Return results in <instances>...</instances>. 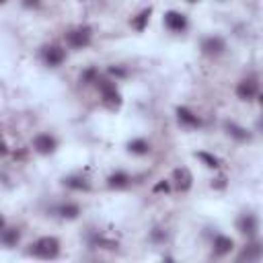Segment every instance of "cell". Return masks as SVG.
I'll return each instance as SVG.
<instances>
[{"mask_svg": "<svg viewBox=\"0 0 263 263\" xmlns=\"http://www.w3.org/2000/svg\"><path fill=\"white\" fill-rule=\"evenodd\" d=\"M5 3H7V0H0V5H5Z\"/></svg>", "mask_w": 263, "mask_h": 263, "instance_id": "obj_30", "label": "cell"}, {"mask_svg": "<svg viewBox=\"0 0 263 263\" xmlns=\"http://www.w3.org/2000/svg\"><path fill=\"white\" fill-rule=\"evenodd\" d=\"M198 159H202L208 167H212V169H216V167H220V161L216 159V156H212V154H208V152H198Z\"/></svg>", "mask_w": 263, "mask_h": 263, "instance_id": "obj_21", "label": "cell"}, {"mask_svg": "<svg viewBox=\"0 0 263 263\" xmlns=\"http://www.w3.org/2000/svg\"><path fill=\"white\" fill-rule=\"evenodd\" d=\"M165 239H167V234L161 228H154L152 230V241H165Z\"/></svg>", "mask_w": 263, "mask_h": 263, "instance_id": "obj_23", "label": "cell"}, {"mask_svg": "<svg viewBox=\"0 0 263 263\" xmlns=\"http://www.w3.org/2000/svg\"><path fill=\"white\" fill-rule=\"evenodd\" d=\"M95 85H97V89L103 95V105H105V107H107L109 111H117L121 107V95L115 89V85L111 81H107V78H103V76L95 78Z\"/></svg>", "mask_w": 263, "mask_h": 263, "instance_id": "obj_1", "label": "cell"}, {"mask_svg": "<svg viewBox=\"0 0 263 263\" xmlns=\"http://www.w3.org/2000/svg\"><path fill=\"white\" fill-rule=\"evenodd\" d=\"M5 228V220H3V216H0V230Z\"/></svg>", "mask_w": 263, "mask_h": 263, "instance_id": "obj_29", "label": "cell"}, {"mask_svg": "<svg viewBox=\"0 0 263 263\" xmlns=\"http://www.w3.org/2000/svg\"><path fill=\"white\" fill-rule=\"evenodd\" d=\"M64 185L70 189H85V191L89 189V183L83 177H68V179H64Z\"/></svg>", "mask_w": 263, "mask_h": 263, "instance_id": "obj_18", "label": "cell"}, {"mask_svg": "<svg viewBox=\"0 0 263 263\" xmlns=\"http://www.w3.org/2000/svg\"><path fill=\"white\" fill-rule=\"evenodd\" d=\"M127 148H129V152H134V154H146L150 150V146H148L146 140H132L127 144Z\"/></svg>", "mask_w": 263, "mask_h": 263, "instance_id": "obj_19", "label": "cell"}, {"mask_svg": "<svg viewBox=\"0 0 263 263\" xmlns=\"http://www.w3.org/2000/svg\"><path fill=\"white\" fill-rule=\"evenodd\" d=\"M9 152V146H7V142H5V138H0V159Z\"/></svg>", "mask_w": 263, "mask_h": 263, "instance_id": "obj_25", "label": "cell"}, {"mask_svg": "<svg viewBox=\"0 0 263 263\" xmlns=\"http://www.w3.org/2000/svg\"><path fill=\"white\" fill-rule=\"evenodd\" d=\"M257 93H259V85L253 76L241 81L239 87H236V95H239V99H243V101H251L253 97H257Z\"/></svg>", "mask_w": 263, "mask_h": 263, "instance_id": "obj_4", "label": "cell"}, {"mask_svg": "<svg viewBox=\"0 0 263 263\" xmlns=\"http://www.w3.org/2000/svg\"><path fill=\"white\" fill-rule=\"evenodd\" d=\"M177 117H179L181 123H185V125H189V127H200V125H202L200 117L193 115L187 107H179V109H177Z\"/></svg>", "mask_w": 263, "mask_h": 263, "instance_id": "obj_11", "label": "cell"}, {"mask_svg": "<svg viewBox=\"0 0 263 263\" xmlns=\"http://www.w3.org/2000/svg\"><path fill=\"white\" fill-rule=\"evenodd\" d=\"M226 185V177L224 175H220L218 179H216V183H212V187H216V189H222Z\"/></svg>", "mask_w": 263, "mask_h": 263, "instance_id": "obj_24", "label": "cell"}, {"mask_svg": "<svg viewBox=\"0 0 263 263\" xmlns=\"http://www.w3.org/2000/svg\"><path fill=\"white\" fill-rule=\"evenodd\" d=\"M187 3H198V0H187Z\"/></svg>", "mask_w": 263, "mask_h": 263, "instance_id": "obj_31", "label": "cell"}, {"mask_svg": "<svg viewBox=\"0 0 263 263\" xmlns=\"http://www.w3.org/2000/svg\"><path fill=\"white\" fill-rule=\"evenodd\" d=\"M43 60L47 66H60L66 60V51L60 45H47L43 47Z\"/></svg>", "mask_w": 263, "mask_h": 263, "instance_id": "obj_6", "label": "cell"}, {"mask_svg": "<svg viewBox=\"0 0 263 263\" xmlns=\"http://www.w3.org/2000/svg\"><path fill=\"white\" fill-rule=\"evenodd\" d=\"M97 76H99L97 70H95V68H89V70L83 74V81H85V83H95V78H97Z\"/></svg>", "mask_w": 263, "mask_h": 263, "instance_id": "obj_22", "label": "cell"}, {"mask_svg": "<svg viewBox=\"0 0 263 263\" xmlns=\"http://www.w3.org/2000/svg\"><path fill=\"white\" fill-rule=\"evenodd\" d=\"M66 43L74 49H83L91 43V29L89 27H78L66 33Z\"/></svg>", "mask_w": 263, "mask_h": 263, "instance_id": "obj_3", "label": "cell"}, {"mask_svg": "<svg viewBox=\"0 0 263 263\" xmlns=\"http://www.w3.org/2000/svg\"><path fill=\"white\" fill-rule=\"evenodd\" d=\"M202 49H204V54H208V56L222 54V51H224V41L220 37H208V39L202 41Z\"/></svg>", "mask_w": 263, "mask_h": 263, "instance_id": "obj_10", "label": "cell"}, {"mask_svg": "<svg viewBox=\"0 0 263 263\" xmlns=\"http://www.w3.org/2000/svg\"><path fill=\"white\" fill-rule=\"evenodd\" d=\"M129 183V177L125 175V173H113L109 179H107V185L111 187V189H121V187H125Z\"/></svg>", "mask_w": 263, "mask_h": 263, "instance_id": "obj_15", "label": "cell"}, {"mask_svg": "<svg viewBox=\"0 0 263 263\" xmlns=\"http://www.w3.org/2000/svg\"><path fill=\"white\" fill-rule=\"evenodd\" d=\"M154 191H165V193H167V191H169V185H167V183H165V181H161V183H159V185H156V187H154Z\"/></svg>", "mask_w": 263, "mask_h": 263, "instance_id": "obj_26", "label": "cell"}, {"mask_svg": "<svg viewBox=\"0 0 263 263\" xmlns=\"http://www.w3.org/2000/svg\"><path fill=\"white\" fill-rule=\"evenodd\" d=\"M31 247H33L31 253L41 259H54L60 253V241L56 236H41V239Z\"/></svg>", "mask_w": 263, "mask_h": 263, "instance_id": "obj_2", "label": "cell"}, {"mask_svg": "<svg viewBox=\"0 0 263 263\" xmlns=\"http://www.w3.org/2000/svg\"><path fill=\"white\" fill-rule=\"evenodd\" d=\"M109 72L115 74V76H125V70H123V68H109Z\"/></svg>", "mask_w": 263, "mask_h": 263, "instance_id": "obj_27", "label": "cell"}, {"mask_svg": "<svg viewBox=\"0 0 263 263\" xmlns=\"http://www.w3.org/2000/svg\"><path fill=\"white\" fill-rule=\"evenodd\" d=\"M224 127H226V132L232 136V138H236V140H241V142H245V140H249L251 138V134L245 129V127H241V125H236L234 121H226L224 123Z\"/></svg>", "mask_w": 263, "mask_h": 263, "instance_id": "obj_12", "label": "cell"}, {"mask_svg": "<svg viewBox=\"0 0 263 263\" xmlns=\"http://www.w3.org/2000/svg\"><path fill=\"white\" fill-rule=\"evenodd\" d=\"M173 181H175V187L179 191H189L191 189V183H193V175L189 173V169L181 167L173 171Z\"/></svg>", "mask_w": 263, "mask_h": 263, "instance_id": "obj_5", "label": "cell"}, {"mask_svg": "<svg viewBox=\"0 0 263 263\" xmlns=\"http://www.w3.org/2000/svg\"><path fill=\"white\" fill-rule=\"evenodd\" d=\"M165 25L171 31L181 33V31H185V27H187V19H185V15H181L177 11H169L165 15Z\"/></svg>", "mask_w": 263, "mask_h": 263, "instance_id": "obj_7", "label": "cell"}, {"mask_svg": "<svg viewBox=\"0 0 263 263\" xmlns=\"http://www.w3.org/2000/svg\"><path fill=\"white\" fill-rule=\"evenodd\" d=\"M60 216H64V218H76L78 214H81V208L78 206H74V204H66V206H62L60 210Z\"/></svg>", "mask_w": 263, "mask_h": 263, "instance_id": "obj_20", "label": "cell"}, {"mask_svg": "<svg viewBox=\"0 0 263 263\" xmlns=\"http://www.w3.org/2000/svg\"><path fill=\"white\" fill-rule=\"evenodd\" d=\"M33 148L39 152V154H51L56 150V140L51 138L49 134H39V136H35V140H33Z\"/></svg>", "mask_w": 263, "mask_h": 263, "instance_id": "obj_8", "label": "cell"}, {"mask_svg": "<svg viewBox=\"0 0 263 263\" xmlns=\"http://www.w3.org/2000/svg\"><path fill=\"white\" fill-rule=\"evenodd\" d=\"M19 230L17 228H3V230H0V241H3L7 247H13V245H17V241H19Z\"/></svg>", "mask_w": 263, "mask_h": 263, "instance_id": "obj_14", "label": "cell"}, {"mask_svg": "<svg viewBox=\"0 0 263 263\" xmlns=\"http://www.w3.org/2000/svg\"><path fill=\"white\" fill-rule=\"evenodd\" d=\"M236 228H239L243 234L253 236L257 232V218L253 214H243L239 220H236Z\"/></svg>", "mask_w": 263, "mask_h": 263, "instance_id": "obj_9", "label": "cell"}, {"mask_svg": "<svg viewBox=\"0 0 263 263\" xmlns=\"http://www.w3.org/2000/svg\"><path fill=\"white\" fill-rule=\"evenodd\" d=\"M150 15H152V9H144L136 19H132V27H134L136 31H144V27H146V23H148Z\"/></svg>", "mask_w": 263, "mask_h": 263, "instance_id": "obj_17", "label": "cell"}, {"mask_svg": "<svg viewBox=\"0 0 263 263\" xmlns=\"http://www.w3.org/2000/svg\"><path fill=\"white\" fill-rule=\"evenodd\" d=\"M261 257V247H259V243H253V245H249L241 255H239V261H257Z\"/></svg>", "mask_w": 263, "mask_h": 263, "instance_id": "obj_16", "label": "cell"}, {"mask_svg": "<svg viewBox=\"0 0 263 263\" xmlns=\"http://www.w3.org/2000/svg\"><path fill=\"white\" fill-rule=\"evenodd\" d=\"M232 247H234V243H232L230 236H216V241H214V253L216 255H226V253L232 251Z\"/></svg>", "mask_w": 263, "mask_h": 263, "instance_id": "obj_13", "label": "cell"}, {"mask_svg": "<svg viewBox=\"0 0 263 263\" xmlns=\"http://www.w3.org/2000/svg\"><path fill=\"white\" fill-rule=\"evenodd\" d=\"M23 3L27 5V7H37V5H39V0H23Z\"/></svg>", "mask_w": 263, "mask_h": 263, "instance_id": "obj_28", "label": "cell"}]
</instances>
